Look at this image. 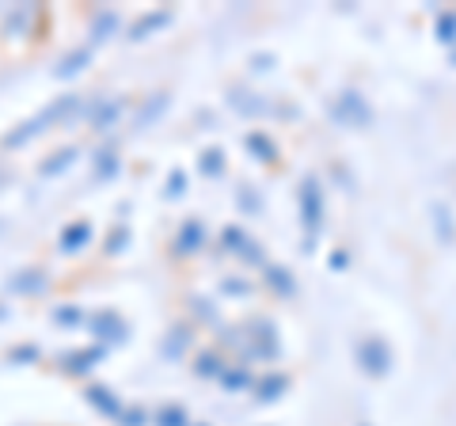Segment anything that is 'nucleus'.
<instances>
[{
	"label": "nucleus",
	"mask_w": 456,
	"mask_h": 426,
	"mask_svg": "<svg viewBox=\"0 0 456 426\" xmlns=\"http://www.w3.org/2000/svg\"><path fill=\"white\" fill-rule=\"evenodd\" d=\"M145 419H149V415H145L141 407H126L118 422H122V426H145Z\"/></svg>",
	"instance_id": "nucleus-33"
},
{
	"label": "nucleus",
	"mask_w": 456,
	"mask_h": 426,
	"mask_svg": "<svg viewBox=\"0 0 456 426\" xmlns=\"http://www.w3.org/2000/svg\"><path fill=\"white\" fill-rule=\"evenodd\" d=\"M248 290L251 286H244V282H221V293H236L240 297V293H248Z\"/></svg>",
	"instance_id": "nucleus-35"
},
{
	"label": "nucleus",
	"mask_w": 456,
	"mask_h": 426,
	"mask_svg": "<svg viewBox=\"0 0 456 426\" xmlns=\"http://www.w3.org/2000/svg\"><path fill=\"white\" fill-rule=\"evenodd\" d=\"M248 149L259 156V160H278V149H274V141H270L266 134H248Z\"/></svg>",
	"instance_id": "nucleus-26"
},
{
	"label": "nucleus",
	"mask_w": 456,
	"mask_h": 426,
	"mask_svg": "<svg viewBox=\"0 0 456 426\" xmlns=\"http://www.w3.org/2000/svg\"><path fill=\"white\" fill-rule=\"evenodd\" d=\"M38 20H42V8L38 4H16L4 16V35L8 38H31L38 31Z\"/></svg>",
	"instance_id": "nucleus-5"
},
{
	"label": "nucleus",
	"mask_w": 456,
	"mask_h": 426,
	"mask_svg": "<svg viewBox=\"0 0 456 426\" xmlns=\"http://www.w3.org/2000/svg\"><path fill=\"white\" fill-rule=\"evenodd\" d=\"M53 324H57V328H84L88 316H84L80 305H57L53 308Z\"/></svg>",
	"instance_id": "nucleus-21"
},
{
	"label": "nucleus",
	"mask_w": 456,
	"mask_h": 426,
	"mask_svg": "<svg viewBox=\"0 0 456 426\" xmlns=\"http://www.w3.org/2000/svg\"><path fill=\"white\" fill-rule=\"evenodd\" d=\"M198 426H206V422H198Z\"/></svg>",
	"instance_id": "nucleus-37"
},
{
	"label": "nucleus",
	"mask_w": 456,
	"mask_h": 426,
	"mask_svg": "<svg viewBox=\"0 0 456 426\" xmlns=\"http://www.w3.org/2000/svg\"><path fill=\"white\" fill-rule=\"evenodd\" d=\"M77 156H80V149L77 145H65V149H57L50 160H42L38 164V176L42 179H53V176H61V172H69V168L77 164Z\"/></svg>",
	"instance_id": "nucleus-15"
},
{
	"label": "nucleus",
	"mask_w": 456,
	"mask_h": 426,
	"mask_svg": "<svg viewBox=\"0 0 456 426\" xmlns=\"http://www.w3.org/2000/svg\"><path fill=\"white\" fill-rule=\"evenodd\" d=\"M198 172L209 176V179H217L224 172V152L221 149H206L202 156H198Z\"/></svg>",
	"instance_id": "nucleus-24"
},
{
	"label": "nucleus",
	"mask_w": 456,
	"mask_h": 426,
	"mask_svg": "<svg viewBox=\"0 0 456 426\" xmlns=\"http://www.w3.org/2000/svg\"><path fill=\"white\" fill-rule=\"evenodd\" d=\"M46 286H50V274L42 266H27V271H16L8 278V293H16V297H38V293H46Z\"/></svg>",
	"instance_id": "nucleus-8"
},
{
	"label": "nucleus",
	"mask_w": 456,
	"mask_h": 426,
	"mask_svg": "<svg viewBox=\"0 0 456 426\" xmlns=\"http://www.w3.org/2000/svg\"><path fill=\"white\" fill-rule=\"evenodd\" d=\"M248 233L244 229H240V225H228V229L221 233V244H224V251H232V255H240V248H244L248 244Z\"/></svg>",
	"instance_id": "nucleus-28"
},
{
	"label": "nucleus",
	"mask_w": 456,
	"mask_h": 426,
	"mask_svg": "<svg viewBox=\"0 0 456 426\" xmlns=\"http://www.w3.org/2000/svg\"><path fill=\"white\" fill-rule=\"evenodd\" d=\"M118 168H122V160H118V152H114V149H99L95 152V168H92V172H95L99 183L114 179V176H118Z\"/></svg>",
	"instance_id": "nucleus-20"
},
{
	"label": "nucleus",
	"mask_w": 456,
	"mask_h": 426,
	"mask_svg": "<svg viewBox=\"0 0 456 426\" xmlns=\"http://www.w3.org/2000/svg\"><path fill=\"white\" fill-rule=\"evenodd\" d=\"M0 320H8V312H4V308H0Z\"/></svg>",
	"instance_id": "nucleus-36"
},
{
	"label": "nucleus",
	"mask_w": 456,
	"mask_h": 426,
	"mask_svg": "<svg viewBox=\"0 0 456 426\" xmlns=\"http://www.w3.org/2000/svg\"><path fill=\"white\" fill-rule=\"evenodd\" d=\"M224 369H228V365L221 362V354H217V350H198V358H194V373H198V377L221 381Z\"/></svg>",
	"instance_id": "nucleus-18"
},
{
	"label": "nucleus",
	"mask_w": 456,
	"mask_h": 426,
	"mask_svg": "<svg viewBox=\"0 0 456 426\" xmlns=\"http://www.w3.org/2000/svg\"><path fill=\"white\" fill-rule=\"evenodd\" d=\"M118 23H122V16L114 8H99L95 16H92V38H88V46H99L103 38H110L114 31H118Z\"/></svg>",
	"instance_id": "nucleus-16"
},
{
	"label": "nucleus",
	"mask_w": 456,
	"mask_h": 426,
	"mask_svg": "<svg viewBox=\"0 0 456 426\" xmlns=\"http://www.w3.org/2000/svg\"><path fill=\"white\" fill-rule=\"evenodd\" d=\"M126 244H130V225H118V229L107 236V251L118 255V251H126Z\"/></svg>",
	"instance_id": "nucleus-30"
},
{
	"label": "nucleus",
	"mask_w": 456,
	"mask_h": 426,
	"mask_svg": "<svg viewBox=\"0 0 456 426\" xmlns=\"http://www.w3.org/2000/svg\"><path fill=\"white\" fill-rule=\"evenodd\" d=\"M187 194V172H183V168H175V172H171V179H167V198H183Z\"/></svg>",
	"instance_id": "nucleus-32"
},
{
	"label": "nucleus",
	"mask_w": 456,
	"mask_h": 426,
	"mask_svg": "<svg viewBox=\"0 0 456 426\" xmlns=\"http://www.w3.org/2000/svg\"><path fill=\"white\" fill-rule=\"evenodd\" d=\"M221 385H224L228 392H240V389H248V385H251V369H244V365H232V369H224V373H221Z\"/></svg>",
	"instance_id": "nucleus-25"
},
{
	"label": "nucleus",
	"mask_w": 456,
	"mask_h": 426,
	"mask_svg": "<svg viewBox=\"0 0 456 426\" xmlns=\"http://www.w3.org/2000/svg\"><path fill=\"white\" fill-rule=\"evenodd\" d=\"M206 248V225L198 217H187L179 225L175 240H171V251H175V259H191V255H198Z\"/></svg>",
	"instance_id": "nucleus-4"
},
{
	"label": "nucleus",
	"mask_w": 456,
	"mask_h": 426,
	"mask_svg": "<svg viewBox=\"0 0 456 426\" xmlns=\"http://www.w3.org/2000/svg\"><path fill=\"white\" fill-rule=\"evenodd\" d=\"M263 282H266V286L274 290V293H281V297L293 293V274H285L281 266H266V278H263Z\"/></svg>",
	"instance_id": "nucleus-27"
},
{
	"label": "nucleus",
	"mask_w": 456,
	"mask_h": 426,
	"mask_svg": "<svg viewBox=\"0 0 456 426\" xmlns=\"http://www.w3.org/2000/svg\"><path fill=\"white\" fill-rule=\"evenodd\" d=\"M301 213H305V229L308 233H316L323 225V194H320V183L312 176L301 183Z\"/></svg>",
	"instance_id": "nucleus-7"
},
{
	"label": "nucleus",
	"mask_w": 456,
	"mask_h": 426,
	"mask_svg": "<svg viewBox=\"0 0 456 426\" xmlns=\"http://www.w3.org/2000/svg\"><path fill=\"white\" fill-rule=\"evenodd\" d=\"M156 426H191L187 407L183 404H164L160 411H156Z\"/></svg>",
	"instance_id": "nucleus-23"
},
{
	"label": "nucleus",
	"mask_w": 456,
	"mask_h": 426,
	"mask_svg": "<svg viewBox=\"0 0 456 426\" xmlns=\"http://www.w3.org/2000/svg\"><path fill=\"white\" fill-rule=\"evenodd\" d=\"M84 400H88L99 415H107V419H122V411H126V404L118 400V392L107 389V385H88L84 389Z\"/></svg>",
	"instance_id": "nucleus-11"
},
{
	"label": "nucleus",
	"mask_w": 456,
	"mask_h": 426,
	"mask_svg": "<svg viewBox=\"0 0 456 426\" xmlns=\"http://www.w3.org/2000/svg\"><path fill=\"white\" fill-rule=\"evenodd\" d=\"M228 103H232V107L240 111V115H259V111H266L263 99H255L251 92H240V88L228 92Z\"/></svg>",
	"instance_id": "nucleus-22"
},
{
	"label": "nucleus",
	"mask_w": 456,
	"mask_h": 426,
	"mask_svg": "<svg viewBox=\"0 0 456 426\" xmlns=\"http://www.w3.org/2000/svg\"><path fill=\"white\" fill-rule=\"evenodd\" d=\"M88 332L99 339V343H126L130 339V324H126L122 312H114V308H99L95 316H88Z\"/></svg>",
	"instance_id": "nucleus-3"
},
{
	"label": "nucleus",
	"mask_w": 456,
	"mask_h": 426,
	"mask_svg": "<svg viewBox=\"0 0 456 426\" xmlns=\"http://www.w3.org/2000/svg\"><path fill=\"white\" fill-rule=\"evenodd\" d=\"M358 358H362V365L369 369V373H384V365H388V354H384L380 339H365V343L358 347Z\"/></svg>",
	"instance_id": "nucleus-17"
},
{
	"label": "nucleus",
	"mask_w": 456,
	"mask_h": 426,
	"mask_svg": "<svg viewBox=\"0 0 456 426\" xmlns=\"http://www.w3.org/2000/svg\"><path fill=\"white\" fill-rule=\"evenodd\" d=\"M236 198H240V206H244V209H259V206H263L259 198H255L248 187H240V194H236Z\"/></svg>",
	"instance_id": "nucleus-34"
},
{
	"label": "nucleus",
	"mask_w": 456,
	"mask_h": 426,
	"mask_svg": "<svg viewBox=\"0 0 456 426\" xmlns=\"http://www.w3.org/2000/svg\"><path fill=\"white\" fill-rule=\"evenodd\" d=\"M88 61H92V46H88V42H84V46H73V50H69L61 61H57L53 77H57V80H69V77L84 73V69H88Z\"/></svg>",
	"instance_id": "nucleus-12"
},
{
	"label": "nucleus",
	"mask_w": 456,
	"mask_h": 426,
	"mask_svg": "<svg viewBox=\"0 0 456 426\" xmlns=\"http://www.w3.org/2000/svg\"><path fill=\"white\" fill-rule=\"evenodd\" d=\"M107 358V347L103 343H92V347H80V350H69L61 354V369L65 373H73V377H84V373H92V369Z\"/></svg>",
	"instance_id": "nucleus-6"
},
{
	"label": "nucleus",
	"mask_w": 456,
	"mask_h": 426,
	"mask_svg": "<svg viewBox=\"0 0 456 426\" xmlns=\"http://www.w3.org/2000/svg\"><path fill=\"white\" fill-rule=\"evenodd\" d=\"M167 23H171V8H152V12H145L141 20H134L130 38H134V42H141V38H149L152 31H160V27H167Z\"/></svg>",
	"instance_id": "nucleus-14"
},
{
	"label": "nucleus",
	"mask_w": 456,
	"mask_h": 426,
	"mask_svg": "<svg viewBox=\"0 0 456 426\" xmlns=\"http://www.w3.org/2000/svg\"><path fill=\"white\" fill-rule=\"evenodd\" d=\"M191 308L194 316L202 324H217V312H213V301H206V297H191Z\"/></svg>",
	"instance_id": "nucleus-31"
},
{
	"label": "nucleus",
	"mask_w": 456,
	"mask_h": 426,
	"mask_svg": "<svg viewBox=\"0 0 456 426\" xmlns=\"http://www.w3.org/2000/svg\"><path fill=\"white\" fill-rule=\"evenodd\" d=\"M285 385H289V381L281 373H266V377H259V385H255V396H259V404H274L285 392Z\"/></svg>",
	"instance_id": "nucleus-19"
},
{
	"label": "nucleus",
	"mask_w": 456,
	"mask_h": 426,
	"mask_svg": "<svg viewBox=\"0 0 456 426\" xmlns=\"http://www.w3.org/2000/svg\"><path fill=\"white\" fill-rule=\"evenodd\" d=\"M194 343V328L187 320H179V324H171L167 335H164V343H160V354L167 362H179L183 354H187V347Z\"/></svg>",
	"instance_id": "nucleus-9"
},
{
	"label": "nucleus",
	"mask_w": 456,
	"mask_h": 426,
	"mask_svg": "<svg viewBox=\"0 0 456 426\" xmlns=\"http://www.w3.org/2000/svg\"><path fill=\"white\" fill-rule=\"evenodd\" d=\"M73 115H84V99H80L77 92H65V95L50 99V103L42 107L38 115H31L27 122H20L16 130H8L4 137H0V145H4V149H23V145H31L35 137H42L46 130H53L57 122H65V119H73Z\"/></svg>",
	"instance_id": "nucleus-1"
},
{
	"label": "nucleus",
	"mask_w": 456,
	"mask_h": 426,
	"mask_svg": "<svg viewBox=\"0 0 456 426\" xmlns=\"http://www.w3.org/2000/svg\"><path fill=\"white\" fill-rule=\"evenodd\" d=\"M8 362L12 365H31V362H38V347H31V343H27V347H12Z\"/></svg>",
	"instance_id": "nucleus-29"
},
{
	"label": "nucleus",
	"mask_w": 456,
	"mask_h": 426,
	"mask_svg": "<svg viewBox=\"0 0 456 426\" xmlns=\"http://www.w3.org/2000/svg\"><path fill=\"white\" fill-rule=\"evenodd\" d=\"M122 111H126V99L122 95H92L88 103H84V119H88L92 130H110L114 122L122 119Z\"/></svg>",
	"instance_id": "nucleus-2"
},
{
	"label": "nucleus",
	"mask_w": 456,
	"mask_h": 426,
	"mask_svg": "<svg viewBox=\"0 0 456 426\" xmlns=\"http://www.w3.org/2000/svg\"><path fill=\"white\" fill-rule=\"evenodd\" d=\"M92 236H95V229H92V221H69L65 229H61V236H57V248H61L65 255H77V251H84L92 244Z\"/></svg>",
	"instance_id": "nucleus-10"
},
{
	"label": "nucleus",
	"mask_w": 456,
	"mask_h": 426,
	"mask_svg": "<svg viewBox=\"0 0 456 426\" xmlns=\"http://www.w3.org/2000/svg\"><path fill=\"white\" fill-rule=\"evenodd\" d=\"M167 103H171V95H167V92H152V95H145V103H141V107L134 111V126H137V130H145V126H152V122L167 111Z\"/></svg>",
	"instance_id": "nucleus-13"
}]
</instances>
